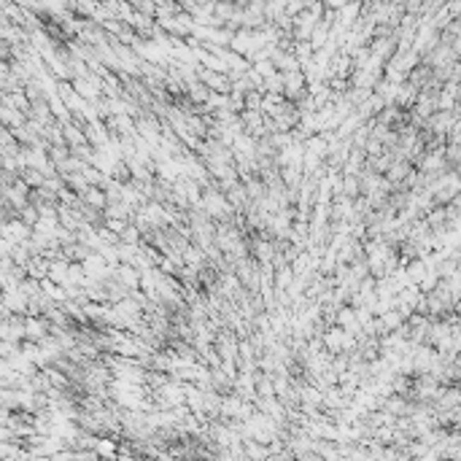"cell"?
<instances>
[{"label":"cell","mask_w":461,"mask_h":461,"mask_svg":"<svg viewBox=\"0 0 461 461\" xmlns=\"http://www.w3.org/2000/svg\"><path fill=\"white\" fill-rule=\"evenodd\" d=\"M197 73V81L205 84L211 92H221V95H230V76L221 71H208V68H194Z\"/></svg>","instance_id":"obj_1"},{"label":"cell","mask_w":461,"mask_h":461,"mask_svg":"<svg viewBox=\"0 0 461 461\" xmlns=\"http://www.w3.org/2000/svg\"><path fill=\"white\" fill-rule=\"evenodd\" d=\"M114 281H119L124 288H141V270H135L130 262H119L114 267Z\"/></svg>","instance_id":"obj_2"},{"label":"cell","mask_w":461,"mask_h":461,"mask_svg":"<svg viewBox=\"0 0 461 461\" xmlns=\"http://www.w3.org/2000/svg\"><path fill=\"white\" fill-rule=\"evenodd\" d=\"M81 202H87V205H92V208L103 211V208H105V202H108V194H105V189H103V187H92V184H89L87 192L81 194Z\"/></svg>","instance_id":"obj_3"},{"label":"cell","mask_w":461,"mask_h":461,"mask_svg":"<svg viewBox=\"0 0 461 461\" xmlns=\"http://www.w3.org/2000/svg\"><path fill=\"white\" fill-rule=\"evenodd\" d=\"M127 221H130V218H105V221H103V227H108L111 232H116V235H119V232L127 227Z\"/></svg>","instance_id":"obj_4"}]
</instances>
